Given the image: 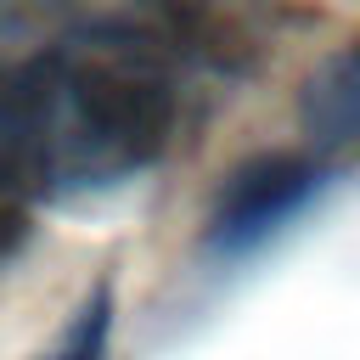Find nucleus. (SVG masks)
Listing matches in <instances>:
<instances>
[{
    "mask_svg": "<svg viewBox=\"0 0 360 360\" xmlns=\"http://www.w3.org/2000/svg\"><path fill=\"white\" fill-rule=\"evenodd\" d=\"M180 129L169 28L79 0H0V186L28 202L146 174Z\"/></svg>",
    "mask_w": 360,
    "mask_h": 360,
    "instance_id": "nucleus-1",
    "label": "nucleus"
},
{
    "mask_svg": "<svg viewBox=\"0 0 360 360\" xmlns=\"http://www.w3.org/2000/svg\"><path fill=\"white\" fill-rule=\"evenodd\" d=\"M321 186H326V158L321 152L276 146V152L242 158L214 191V208H208V225H202L208 253L242 259V253L264 248L281 225H292L321 197Z\"/></svg>",
    "mask_w": 360,
    "mask_h": 360,
    "instance_id": "nucleus-2",
    "label": "nucleus"
},
{
    "mask_svg": "<svg viewBox=\"0 0 360 360\" xmlns=\"http://www.w3.org/2000/svg\"><path fill=\"white\" fill-rule=\"evenodd\" d=\"M298 129L309 135V152L338 158L360 152V34L332 45L298 84Z\"/></svg>",
    "mask_w": 360,
    "mask_h": 360,
    "instance_id": "nucleus-3",
    "label": "nucleus"
},
{
    "mask_svg": "<svg viewBox=\"0 0 360 360\" xmlns=\"http://www.w3.org/2000/svg\"><path fill=\"white\" fill-rule=\"evenodd\" d=\"M107 332H112V292L96 287L73 315V326L62 332V343L51 349V360H107Z\"/></svg>",
    "mask_w": 360,
    "mask_h": 360,
    "instance_id": "nucleus-4",
    "label": "nucleus"
},
{
    "mask_svg": "<svg viewBox=\"0 0 360 360\" xmlns=\"http://www.w3.org/2000/svg\"><path fill=\"white\" fill-rule=\"evenodd\" d=\"M28 197H17L11 186H0V264L22 248V231H28Z\"/></svg>",
    "mask_w": 360,
    "mask_h": 360,
    "instance_id": "nucleus-5",
    "label": "nucleus"
}]
</instances>
